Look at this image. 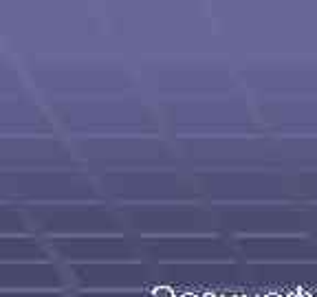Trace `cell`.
I'll return each mask as SVG.
<instances>
[{
  "mask_svg": "<svg viewBox=\"0 0 317 297\" xmlns=\"http://www.w3.org/2000/svg\"><path fill=\"white\" fill-rule=\"evenodd\" d=\"M183 297H198V295H194V293H185V295H183Z\"/></svg>",
  "mask_w": 317,
  "mask_h": 297,
  "instance_id": "6",
  "label": "cell"
},
{
  "mask_svg": "<svg viewBox=\"0 0 317 297\" xmlns=\"http://www.w3.org/2000/svg\"><path fill=\"white\" fill-rule=\"evenodd\" d=\"M236 297H244V295H236Z\"/></svg>",
  "mask_w": 317,
  "mask_h": 297,
  "instance_id": "9",
  "label": "cell"
},
{
  "mask_svg": "<svg viewBox=\"0 0 317 297\" xmlns=\"http://www.w3.org/2000/svg\"><path fill=\"white\" fill-rule=\"evenodd\" d=\"M152 295L155 297H174V291H172L170 286H157V289L152 291Z\"/></svg>",
  "mask_w": 317,
  "mask_h": 297,
  "instance_id": "1",
  "label": "cell"
},
{
  "mask_svg": "<svg viewBox=\"0 0 317 297\" xmlns=\"http://www.w3.org/2000/svg\"><path fill=\"white\" fill-rule=\"evenodd\" d=\"M300 297H313V295H309V293H304V291H300Z\"/></svg>",
  "mask_w": 317,
  "mask_h": 297,
  "instance_id": "4",
  "label": "cell"
},
{
  "mask_svg": "<svg viewBox=\"0 0 317 297\" xmlns=\"http://www.w3.org/2000/svg\"><path fill=\"white\" fill-rule=\"evenodd\" d=\"M244 297H260V295H253V293H251V295H244Z\"/></svg>",
  "mask_w": 317,
  "mask_h": 297,
  "instance_id": "8",
  "label": "cell"
},
{
  "mask_svg": "<svg viewBox=\"0 0 317 297\" xmlns=\"http://www.w3.org/2000/svg\"><path fill=\"white\" fill-rule=\"evenodd\" d=\"M284 297H300V293H289V295H284Z\"/></svg>",
  "mask_w": 317,
  "mask_h": 297,
  "instance_id": "5",
  "label": "cell"
},
{
  "mask_svg": "<svg viewBox=\"0 0 317 297\" xmlns=\"http://www.w3.org/2000/svg\"><path fill=\"white\" fill-rule=\"evenodd\" d=\"M218 297H236V295H232V293H227V295H218Z\"/></svg>",
  "mask_w": 317,
  "mask_h": 297,
  "instance_id": "7",
  "label": "cell"
},
{
  "mask_svg": "<svg viewBox=\"0 0 317 297\" xmlns=\"http://www.w3.org/2000/svg\"><path fill=\"white\" fill-rule=\"evenodd\" d=\"M264 297H282V295H278V293H267Z\"/></svg>",
  "mask_w": 317,
  "mask_h": 297,
  "instance_id": "3",
  "label": "cell"
},
{
  "mask_svg": "<svg viewBox=\"0 0 317 297\" xmlns=\"http://www.w3.org/2000/svg\"><path fill=\"white\" fill-rule=\"evenodd\" d=\"M198 297H218L216 293H203V295H198Z\"/></svg>",
  "mask_w": 317,
  "mask_h": 297,
  "instance_id": "2",
  "label": "cell"
}]
</instances>
